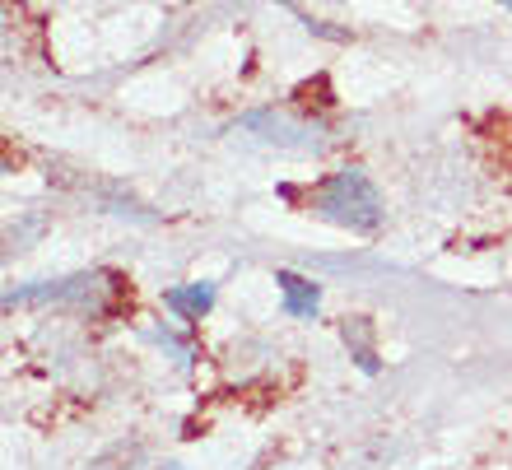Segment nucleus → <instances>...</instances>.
<instances>
[{
    "mask_svg": "<svg viewBox=\"0 0 512 470\" xmlns=\"http://www.w3.org/2000/svg\"><path fill=\"white\" fill-rule=\"evenodd\" d=\"M312 210L331 219V224H340V229L359 233H373L382 224V196L359 168H340L336 177H326L322 187L312 191Z\"/></svg>",
    "mask_w": 512,
    "mask_h": 470,
    "instance_id": "f257e3e1",
    "label": "nucleus"
},
{
    "mask_svg": "<svg viewBox=\"0 0 512 470\" xmlns=\"http://www.w3.org/2000/svg\"><path fill=\"white\" fill-rule=\"evenodd\" d=\"M243 131H261V140H270V145H280V149H317L322 145L317 131L294 126L289 117H275V112H252V117L243 121Z\"/></svg>",
    "mask_w": 512,
    "mask_h": 470,
    "instance_id": "f03ea898",
    "label": "nucleus"
},
{
    "mask_svg": "<svg viewBox=\"0 0 512 470\" xmlns=\"http://www.w3.org/2000/svg\"><path fill=\"white\" fill-rule=\"evenodd\" d=\"M280 289H284V312H294V317H312L322 294H317V284L294 275V270H280Z\"/></svg>",
    "mask_w": 512,
    "mask_h": 470,
    "instance_id": "7ed1b4c3",
    "label": "nucleus"
},
{
    "mask_svg": "<svg viewBox=\"0 0 512 470\" xmlns=\"http://www.w3.org/2000/svg\"><path fill=\"white\" fill-rule=\"evenodd\" d=\"M173 312H182V317H205V312L215 308V289L210 284H191V289H168V298H163Z\"/></svg>",
    "mask_w": 512,
    "mask_h": 470,
    "instance_id": "20e7f679",
    "label": "nucleus"
},
{
    "mask_svg": "<svg viewBox=\"0 0 512 470\" xmlns=\"http://www.w3.org/2000/svg\"><path fill=\"white\" fill-rule=\"evenodd\" d=\"M345 340L354 345L359 368H364V373H378V354H373V326H368V317H350V322H345Z\"/></svg>",
    "mask_w": 512,
    "mask_h": 470,
    "instance_id": "39448f33",
    "label": "nucleus"
},
{
    "mask_svg": "<svg viewBox=\"0 0 512 470\" xmlns=\"http://www.w3.org/2000/svg\"><path fill=\"white\" fill-rule=\"evenodd\" d=\"M135 457V447H117V452H108L103 461H94V470H126Z\"/></svg>",
    "mask_w": 512,
    "mask_h": 470,
    "instance_id": "423d86ee",
    "label": "nucleus"
},
{
    "mask_svg": "<svg viewBox=\"0 0 512 470\" xmlns=\"http://www.w3.org/2000/svg\"><path fill=\"white\" fill-rule=\"evenodd\" d=\"M503 5H508V10H512V0H503Z\"/></svg>",
    "mask_w": 512,
    "mask_h": 470,
    "instance_id": "0eeeda50",
    "label": "nucleus"
},
{
    "mask_svg": "<svg viewBox=\"0 0 512 470\" xmlns=\"http://www.w3.org/2000/svg\"><path fill=\"white\" fill-rule=\"evenodd\" d=\"M168 470H177V466H168Z\"/></svg>",
    "mask_w": 512,
    "mask_h": 470,
    "instance_id": "6e6552de",
    "label": "nucleus"
}]
</instances>
